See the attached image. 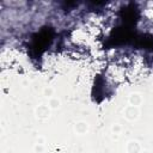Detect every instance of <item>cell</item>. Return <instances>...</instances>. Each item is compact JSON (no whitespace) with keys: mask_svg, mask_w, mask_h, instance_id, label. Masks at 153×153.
Wrapping results in <instances>:
<instances>
[{"mask_svg":"<svg viewBox=\"0 0 153 153\" xmlns=\"http://www.w3.org/2000/svg\"><path fill=\"white\" fill-rule=\"evenodd\" d=\"M53 35H54V31L50 27H44L43 30L33 35L30 49H31V54L35 57H39L42 55V53L53 41Z\"/></svg>","mask_w":153,"mask_h":153,"instance_id":"cell-1","label":"cell"}]
</instances>
